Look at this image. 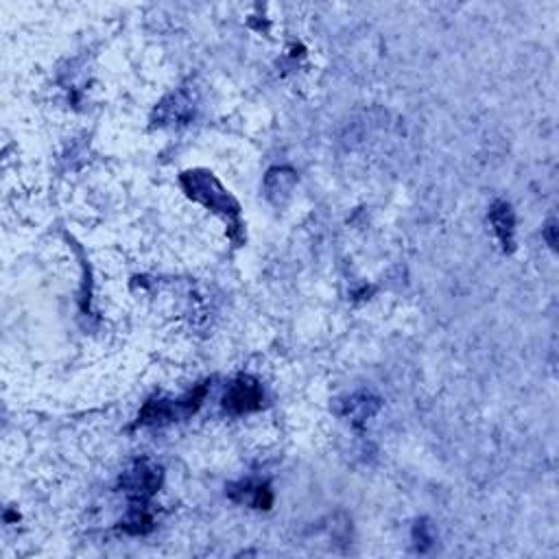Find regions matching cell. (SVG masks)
<instances>
[{"mask_svg":"<svg viewBox=\"0 0 559 559\" xmlns=\"http://www.w3.org/2000/svg\"><path fill=\"white\" fill-rule=\"evenodd\" d=\"M195 114V96L190 90H178L164 98L155 110L158 125H184Z\"/></svg>","mask_w":559,"mask_h":559,"instance_id":"5","label":"cell"},{"mask_svg":"<svg viewBox=\"0 0 559 559\" xmlns=\"http://www.w3.org/2000/svg\"><path fill=\"white\" fill-rule=\"evenodd\" d=\"M555 230H557L555 221H551V224H548V225H546V230H545V238H546V241H548V245H551V247H553V250H555V247H557Z\"/></svg>","mask_w":559,"mask_h":559,"instance_id":"12","label":"cell"},{"mask_svg":"<svg viewBox=\"0 0 559 559\" xmlns=\"http://www.w3.org/2000/svg\"><path fill=\"white\" fill-rule=\"evenodd\" d=\"M265 197L273 206H284L291 199L295 186H298V173L289 167H276L265 175Z\"/></svg>","mask_w":559,"mask_h":559,"instance_id":"6","label":"cell"},{"mask_svg":"<svg viewBox=\"0 0 559 559\" xmlns=\"http://www.w3.org/2000/svg\"><path fill=\"white\" fill-rule=\"evenodd\" d=\"M490 224L499 236L500 245L505 252H514L516 247V215L511 210V204L507 201H494L490 208Z\"/></svg>","mask_w":559,"mask_h":559,"instance_id":"7","label":"cell"},{"mask_svg":"<svg viewBox=\"0 0 559 559\" xmlns=\"http://www.w3.org/2000/svg\"><path fill=\"white\" fill-rule=\"evenodd\" d=\"M121 529L129 536H147L153 529V516L149 505L144 503H129L127 516L123 518Z\"/></svg>","mask_w":559,"mask_h":559,"instance_id":"10","label":"cell"},{"mask_svg":"<svg viewBox=\"0 0 559 559\" xmlns=\"http://www.w3.org/2000/svg\"><path fill=\"white\" fill-rule=\"evenodd\" d=\"M380 407H382L380 398H376L374 393L359 391L348 398V402L344 405V416L350 417L352 424L361 426V424H365L367 419L374 417L376 413L380 411Z\"/></svg>","mask_w":559,"mask_h":559,"instance_id":"9","label":"cell"},{"mask_svg":"<svg viewBox=\"0 0 559 559\" xmlns=\"http://www.w3.org/2000/svg\"><path fill=\"white\" fill-rule=\"evenodd\" d=\"M206 393H208V382H201L195 391H190L182 400L151 398V400L144 402V407L140 408L136 424L138 426H164V424L190 417L204 405Z\"/></svg>","mask_w":559,"mask_h":559,"instance_id":"2","label":"cell"},{"mask_svg":"<svg viewBox=\"0 0 559 559\" xmlns=\"http://www.w3.org/2000/svg\"><path fill=\"white\" fill-rule=\"evenodd\" d=\"M164 472L151 459H136L121 476V490L125 491L129 503H144L158 494L162 488Z\"/></svg>","mask_w":559,"mask_h":559,"instance_id":"3","label":"cell"},{"mask_svg":"<svg viewBox=\"0 0 559 559\" xmlns=\"http://www.w3.org/2000/svg\"><path fill=\"white\" fill-rule=\"evenodd\" d=\"M413 540H416V546L419 553H426L428 548L433 546V531L428 520H417L416 527H413Z\"/></svg>","mask_w":559,"mask_h":559,"instance_id":"11","label":"cell"},{"mask_svg":"<svg viewBox=\"0 0 559 559\" xmlns=\"http://www.w3.org/2000/svg\"><path fill=\"white\" fill-rule=\"evenodd\" d=\"M265 402V391L261 382L252 376H238L227 385L224 396V408L230 416H245V413L261 411Z\"/></svg>","mask_w":559,"mask_h":559,"instance_id":"4","label":"cell"},{"mask_svg":"<svg viewBox=\"0 0 559 559\" xmlns=\"http://www.w3.org/2000/svg\"><path fill=\"white\" fill-rule=\"evenodd\" d=\"M227 496H230L234 503L252 505L253 509H271L273 505V491L267 483H238L227 488Z\"/></svg>","mask_w":559,"mask_h":559,"instance_id":"8","label":"cell"},{"mask_svg":"<svg viewBox=\"0 0 559 559\" xmlns=\"http://www.w3.org/2000/svg\"><path fill=\"white\" fill-rule=\"evenodd\" d=\"M179 184H182L188 199L206 206V208L215 212V215L224 216V221L227 224V234H230L236 245H241L243 238H245L243 236L245 230H243L241 221V204L232 197L230 190H227L210 170L204 169L186 170V173H182V178H179Z\"/></svg>","mask_w":559,"mask_h":559,"instance_id":"1","label":"cell"}]
</instances>
